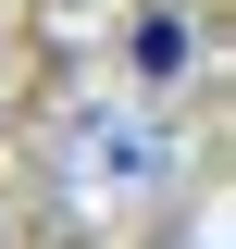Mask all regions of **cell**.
I'll return each instance as SVG.
<instances>
[{"label": "cell", "instance_id": "1", "mask_svg": "<svg viewBox=\"0 0 236 249\" xmlns=\"http://www.w3.org/2000/svg\"><path fill=\"white\" fill-rule=\"evenodd\" d=\"M124 75H137V88H174L186 75V13L174 0H149L137 25H124Z\"/></svg>", "mask_w": 236, "mask_h": 249}, {"label": "cell", "instance_id": "2", "mask_svg": "<svg viewBox=\"0 0 236 249\" xmlns=\"http://www.w3.org/2000/svg\"><path fill=\"white\" fill-rule=\"evenodd\" d=\"M87 150L112 162V187H149V175H162V162H174V150H162V137H149V124H87Z\"/></svg>", "mask_w": 236, "mask_h": 249}]
</instances>
